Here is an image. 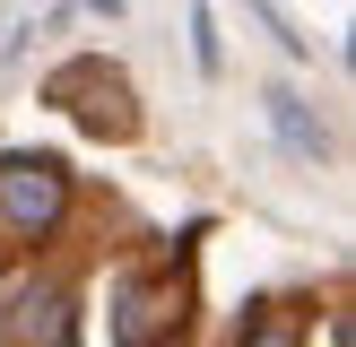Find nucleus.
I'll return each mask as SVG.
<instances>
[{
    "label": "nucleus",
    "instance_id": "1",
    "mask_svg": "<svg viewBox=\"0 0 356 347\" xmlns=\"http://www.w3.org/2000/svg\"><path fill=\"white\" fill-rule=\"evenodd\" d=\"M70 208V174L52 156H0V235L9 243H35L52 235Z\"/></svg>",
    "mask_w": 356,
    "mask_h": 347
},
{
    "label": "nucleus",
    "instance_id": "2",
    "mask_svg": "<svg viewBox=\"0 0 356 347\" xmlns=\"http://www.w3.org/2000/svg\"><path fill=\"white\" fill-rule=\"evenodd\" d=\"M9 347H70V295H61V287H17V304H9Z\"/></svg>",
    "mask_w": 356,
    "mask_h": 347
},
{
    "label": "nucleus",
    "instance_id": "3",
    "mask_svg": "<svg viewBox=\"0 0 356 347\" xmlns=\"http://www.w3.org/2000/svg\"><path fill=\"white\" fill-rule=\"evenodd\" d=\"M174 321H183V295H174V287H122V321H113V339H122V347H156Z\"/></svg>",
    "mask_w": 356,
    "mask_h": 347
},
{
    "label": "nucleus",
    "instance_id": "4",
    "mask_svg": "<svg viewBox=\"0 0 356 347\" xmlns=\"http://www.w3.org/2000/svg\"><path fill=\"white\" fill-rule=\"evenodd\" d=\"M270 121H278V139H287L296 156H322V121L305 113V96H287V87H278V96H270Z\"/></svg>",
    "mask_w": 356,
    "mask_h": 347
},
{
    "label": "nucleus",
    "instance_id": "5",
    "mask_svg": "<svg viewBox=\"0 0 356 347\" xmlns=\"http://www.w3.org/2000/svg\"><path fill=\"white\" fill-rule=\"evenodd\" d=\"M243 347H305V321H296V312H278V304H270V312H261L252 330H243Z\"/></svg>",
    "mask_w": 356,
    "mask_h": 347
},
{
    "label": "nucleus",
    "instance_id": "6",
    "mask_svg": "<svg viewBox=\"0 0 356 347\" xmlns=\"http://www.w3.org/2000/svg\"><path fill=\"white\" fill-rule=\"evenodd\" d=\"M252 9H261V26H270V35H278V44H287V52H296V61H305V52H313V35H296V26H287V17H278V0H252Z\"/></svg>",
    "mask_w": 356,
    "mask_h": 347
},
{
    "label": "nucleus",
    "instance_id": "7",
    "mask_svg": "<svg viewBox=\"0 0 356 347\" xmlns=\"http://www.w3.org/2000/svg\"><path fill=\"white\" fill-rule=\"evenodd\" d=\"M191 52H200V69H218V17L191 9Z\"/></svg>",
    "mask_w": 356,
    "mask_h": 347
},
{
    "label": "nucleus",
    "instance_id": "8",
    "mask_svg": "<svg viewBox=\"0 0 356 347\" xmlns=\"http://www.w3.org/2000/svg\"><path fill=\"white\" fill-rule=\"evenodd\" d=\"M61 17H122V0H61L44 26H61Z\"/></svg>",
    "mask_w": 356,
    "mask_h": 347
}]
</instances>
